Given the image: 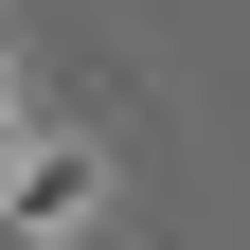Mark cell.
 Instances as JSON below:
<instances>
[{"instance_id":"cell-1","label":"cell","mask_w":250,"mask_h":250,"mask_svg":"<svg viewBox=\"0 0 250 250\" xmlns=\"http://www.w3.org/2000/svg\"><path fill=\"white\" fill-rule=\"evenodd\" d=\"M0 214H18V232H72L89 214V161L72 143H18V161H0Z\"/></svg>"}]
</instances>
